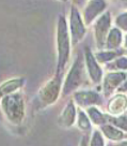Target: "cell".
Instances as JSON below:
<instances>
[{"label": "cell", "instance_id": "cb8c5ba5", "mask_svg": "<svg viewBox=\"0 0 127 146\" xmlns=\"http://www.w3.org/2000/svg\"><path fill=\"white\" fill-rule=\"evenodd\" d=\"M73 5H76V7H80V5H83L86 3V0H72Z\"/></svg>", "mask_w": 127, "mask_h": 146}, {"label": "cell", "instance_id": "7a4b0ae2", "mask_svg": "<svg viewBox=\"0 0 127 146\" xmlns=\"http://www.w3.org/2000/svg\"><path fill=\"white\" fill-rule=\"evenodd\" d=\"M71 36L68 31L67 22L62 14L58 18L57 26V50H58V61H57V74L63 75L71 57Z\"/></svg>", "mask_w": 127, "mask_h": 146}, {"label": "cell", "instance_id": "d4e9b609", "mask_svg": "<svg viewBox=\"0 0 127 146\" xmlns=\"http://www.w3.org/2000/svg\"><path fill=\"white\" fill-rule=\"evenodd\" d=\"M124 43H123V46H124V50H126L127 52V35H125V36H124Z\"/></svg>", "mask_w": 127, "mask_h": 146}, {"label": "cell", "instance_id": "7c38bea8", "mask_svg": "<svg viewBox=\"0 0 127 146\" xmlns=\"http://www.w3.org/2000/svg\"><path fill=\"white\" fill-rule=\"evenodd\" d=\"M76 116H77V109H76L75 102L72 99L68 101L67 104L62 110L61 114L59 115V118H58V123L61 127L71 128L76 123Z\"/></svg>", "mask_w": 127, "mask_h": 146}, {"label": "cell", "instance_id": "ba28073f", "mask_svg": "<svg viewBox=\"0 0 127 146\" xmlns=\"http://www.w3.org/2000/svg\"><path fill=\"white\" fill-rule=\"evenodd\" d=\"M107 5L106 0H86L82 12V19L86 26L91 25L100 14L104 13Z\"/></svg>", "mask_w": 127, "mask_h": 146}, {"label": "cell", "instance_id": "ffe728a7", "mask_svg": "<svg viewBox=\"0 0 127 146\" xmlns=\"http://www.w3.org/2000/svg\"><path fill=\"white\" fill-rule=\"evenodd\" d=\"M107 123H110L120 128L121 130L127 132V114L124 113L118 116H110L107 115Z\"/></svg>", "mask_w": 127, "mask_h": 146}, {"label": "cell", "instance_id": "277c9868", "mask_svg": "<svg viewBox=\"0 0 127 146\" xmlns=\"http://www.w3.org/2000/svg\"><path fill=\"white\" fill-rule=\"evenodd\" d=\"M63 75L54 74L52 78L41 87L34 99V108L35 110H43L50 106L59 99L62 90V82Z\"/></svg>", "mask_w": 127, "mask_h": 146}, {"label": "cell", "instance_id": "44dd1931", "mask_svg": "<svg viewBox=\"0 0 127 146\" xmlns=\"http://www.w3.org/2000/svg\"><path fill=\"white\" fill-rule=\"evenodd\" d=\"M115 26L123 31H127V11L120 13L115 17Z\"/></svg>", "mask_w": 127, "mask_h": 146}, {"label": "cell", "instance_id": "4fadbf2b", "mask_svg": "<svg viewBox=\"0 0 127 146\" xmlns=\"http://www.w3.org/2000/svg\"><path fill=\"white\" fill-rule=\"evenodd\" d=\"M25 83H26L25 78H14L0 84V100L7 95H10L14 91H17L20 88H23Z\"/></svg>", "mask_w": 127, "mask_h": 146}, {"label": "cell", "instance_id": "5bb4252c", "mask_svg": "<svg viewBox=\"0 0 127 146\" xmlns=\"http://www.w3.org/2000/svg\"><path fill=\"white\" fill-rule=\"evenodd\" d=\"M100 128H101L100 129L101 133L108 140H111V141L114 142H120L124 140V139H127V132L121 130L120 128H118L117 126L112 125V123H106L104 125H101Z\"/></svg>", "mask_w": 127, "mask_h": 146}, {"label": "cell", "instance_id": "6da1fadb", "mask_svg": "<svg viewBox=\"0 0 127 146\" xmlns=\"http://www.w3.org/2000/svg\"><path fill=\"white\" fill-rule=\"evenodd\" d=\"M0 108L5 119L13 126H20L26 117V101L19 90L7 95L0 100Z\"/></svg>", "mask_w": 127, "mask_h": 146}, {"label": "cell", "instance_id": "484cf974", "mask_svg": "<svg viewBox=\"0 0 127 146\" xmlns=\"http://www.w3.org/2000/svg\"><path fill=\"white\" fill-rule=\"evenodd\" d=\"M60 1H62V2H66L67 0H60Z\"/></svg>", "mask_w": 127, "mask_h": 146}, {"label": "cell", "instance_id": "7402d4cb", "mask_svg": "<svg viewBox=\"0 0 127 146\" xmlns=\"http://www.w3.org/2000/svg\"><path fill=\"white\" fill-rule=\"evenodd\" d=\"M90 145L93 146H103L105 145V141L104 137H103V133L100 130H95L93 132V135H92V139L89 142Z\"/></svg>", "mask_w": 127, "mask_h": 146}, {"label": "cell", "instance_id": "603a6c76", "mask_svg": "<svg viewBox=\"0 0 127 146\" xmlns=\"http://www.w3.org/2000/svg\"><path fill=\"white\" fill-rule=\"evenodd\" d=\"M118 91L120 92H126L127 91V78L124 80V82L120 85V87L118 88Z\"/></svg>", "mask_w": 127, "mask_h": 146}, {"label": "cell", "instance_id": "5b68a950", "mask_svg": "<svg viewBox=\"0 0 127 146\" xmlns=\"http://www.w3.org/2000/svg\"><path fill=\"white\" fill-rule=\"evenodd\" d=\"M68 31L71 36V43L73 46H76L83 39L86 35V24L82 19V16L78 11L77 7L73 5L71 7V12H69V26H68Z\"/></svg>", "mask_w": 127, "mask_h": 146}, {"label": "cell", "instance_id": "8992f818", "mask_svg": "<svg viewBox=\"0 0 127 146\" xmlns=\"http://www.w3.org/2000/svg\"><path fill=\"white\" fill-rule=\"evenodd\" d=\"M94 39L97 50H104L106 39L111 28V13L105 11L94 21Z\"/></svg>", "mask_w": 127, "mask_h": 146}, {"label": "cell", "instance_id": "8fae6325", "mask_svg": "<svg viewBox=\"0 0 127 146\" xmlns=\"http://www.w3.org/2000/svg\"><path fill=\"white\" fill-rule=\"evenodd\" d=\"M107 113L110 116H118L127 111V95L118 92L109 99L107 103Z\"/></svg>", "mask_w": 127, "mask_h": 146}, {"label": "cell", "instance_id": "d6986e66", "mask_svg": "<svg viewBox=\"0 0 127 146\" xmlns=\"http://www.w3.org/2000/svg\"><path fill=\"white\" fill-rule=\"evenodd\" d=\"M107 67L111 71H127V57L120 55L115 59L108 62Z\"/></svg>", "mask_w": 127, "mask_h": 146}, {"label": "cell", "instance_id": "9a60e30c", "mask_svg": "<svg viewBox=\"0 0 127 146\" xmlns=\"http://www.w3.org/2000/svg\"><path fill=\"white\" fill-rule=\"evenodd\" d=\"M123 42V35L122 30L117 26L110 28L109 33L106 39L105 48L106 50H118L120 46L122 45Z\"/></svg>", "mask_w": 127, "mask_h": 146}, {"label": "cell", "instance_id": "2e32d148", "mask_svg": "<svg viewBox=\"0 0 127 146\" xmlns=\"http://www.w3.org/2000/svg\"><path fill=\"white\" fill-rule=\"evenodd\" d=\"M86 113L89 116L91 123L96 126H101L107 123V115L104 114L97 105H91L86 108Z\"/></svg>", "mask_w": 127, "mask_h": 146}, {"label": "cell", "instance_id": "4316f807", "mask_svg": "<svg viewBox=\"0 0 127 146\" xmlns=\"http://www.w3.org/2000/svg\"><path fill=\"white\" fill-rule=\"evenodd\" d=\"M125 113H126V114H127V111H126V112H125Z\"/></svg>", "mask_w": 127, "mask_h": 146}, {"label": "cell", "instance_id": "9c48e42d", "mask_svg": "<svg viewBox=\"0 0 127 146\" xmlns=\"http://www.w3.org/2000/svg\"><path fill=\"white\" fill-rule=\"evenodd\" d=\"M127 78L125 71H109L103 76V94L105 97H110L115 90H118L120 85Z\"/></svg>", "mask_w": 127, "mask_h": 146}, {"label": "cell", "instance_id": "3957f363", "mask_svg": "<svg viewBox=\"0 0 127 146\" xmlns=\"http://www.w3.org/2000/svg\"><path fill=\"white\" fill-rule=\"evenodd\" d=\"M86 64H84V58L83 53L80 52L76 56V59L74 60L71 68L68 70L66 78L62 84V90L61 95L63 98L69 96L72 92L76 91L82 86L86 80Z\"/></svg>", "mask_w": 127, "mask_h": 146}, {"label": "cell", "instance_id": "52a82bcc", "mask_svg": "<svg viewBox=\"0 0 127 146\" xmlns=\"http://www.w3.org/2000/svg\"><path fill=\"white\" fill-rule=\"evenodd\" d=\"M83 58H84V64H86V72L90 76L91 82L93 84H100L103 80V69L100 67V64L96 60L94 54L92 53L90 47L86 46L83 52Z\"/></svg>", "mask_w": 127, "mask_h": 146}, {"label": "cell", "instance_id": "30bf717a", "mask_svg": "<svg viewBox=\"0 0 127 146\" xmlns=\"http://www.w3.org/2000/svg\"><path fill=\"white\" fill-rule=\"evenodd\" d=\"M73 101L76 104L81 108L86 109L91 105H101L103 99L98 92L94 90H86V89H79V90L74 91Z\"/></svg>", "mask_w": 127, "mask_h": 146}, {"label": "cell", "instance_id": "e0dca14e", "mask_svg": "<svg viewBox=\"0 0 127 146\" xmlns=\"http://www.w3.org/2000/svg\"><path fill=\"white\" fill-rule=\"evenodd\" d=\"M123 55V50H100V52H97L94 54L96 60L100 62V64H108L110 61H112L113 59H115L118 56Z\"/></svg>", "mask_w": 127, "mask_h": 146}, {"label": "cell", "instance_id": "ac0fdd59", "mask_svg": "<svg viewBox=\"0 0 127 146\" xmlns=\"http://www.w3.org/2000/svg\"><path fill=\"white\" fill-rule=\"evenodd\" d=\"M77 126L84 133H90L92 130V123L90 118L81 108L77 112Z\"/></svg>", "mask_w": 127, "mask_h": 146}]
</instances>
